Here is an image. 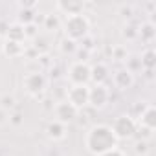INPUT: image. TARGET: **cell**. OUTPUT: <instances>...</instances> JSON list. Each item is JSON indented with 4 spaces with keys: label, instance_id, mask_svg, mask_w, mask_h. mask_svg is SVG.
Instances as JSON below:
<instances>
[{
    "label": "cell",
    "instance_id": "2",
    "mask_svg": "<svg viewBox=\"0 0 156 156\" xmlns=\"http://www.w3.org/2000/svg\"><path fill=\"white\" fill-rule=\"evenodd\" d=\"M61 30L64 31V37L73 41V42H83L88 35H90V20L85 13H79V15H72V17H66L62 20V26Z\"/></svg>",
    "mask_w": 156,
    "mask_h": 156
},
{
    "label": "cell",
    "instance_id": "6",
    "mask_svg": "<svg viewBox=\"0 0 156 156\" xmlns=\"http://www.w3.org/2000/svg\"><path fill=\"white\" fill-rule=\"evenodd\" d=\"M53 116H55V121H59V123H62V125H70V123H73V121H77V118H79V110H77L73 105H70L66 99H62V101H57L55 105H53Z\"/></svg>",
    "mask_w": 156,
    "mask_h": 156
},
{
    "label": "cell",
    "instance_id": "11",
    "mask_svg": "<svg viewBox=\"0 0 156 156\" xmlns=\"http://www.w3.org/2000/svg\"><path fill=\"white\" fill-rule=\"evenodd\" d=\"M110 77V70L105 62H98L94 66H90V83L94 85H105Z\"/></svg>",
    "mask_w": 156,
    "mask_h": 156
},
{
    "label": "cell",
    "instance_id": "27",
    "mask_svg": "<svg viewBox=\"0 0 156 156\" xmlns=\"http://www.w3.org/2000/svg\"><path fill=\"white\" fill-rule=\"evenodd\" d=\"M37 62H41V64H42V68H51V66H53V61L50 59V55H48V53H39Z\"/></svg>",
    "mask_w": 156,
    "mask_h": 156
},
{
    "label": "cell",
    "instance_id": "15",
    "mask_svg": "<svg viewBox=\"0 0 156 156\" xmlns=\"http://www.w3.org/2000/svg\"><path fill=\"white\" fill-rule=\"evenodd\" d=\"M136 28H138V39H141V42L151 44V42L154 41V37H156V26H154V22L143 20V22L138 24Z\"/></svg>",
    "mask_w": 156,
    "mask_h": 156
},
{
    "label": "cell",
    "instance_id": "28",
    "mask_svg": "<svg viewBox=\"0 0 156 156\" xmlns=\"http://www.w3.org/2000/svg\"><path fill=\"white\" fill-rule=\"evenodd\" d=\"M39 28L35 26V24H28V26H24V33H26V39H37V31Z\"/></svg>",
    "mask_w": 156,
    "mask_h": 156
},
{
    "label": "cell",
    "instance_id": "12",
    "mask_svg": "<svg viewBox=\"0 0 156 156\" xmlns=\"http://www.w3.org/2000/svg\"><path fill=\"white\" fill-rule=\"evenodd\" d=\"M55 9L66 17H72V15H79V13H85V4L83 2H73V0H61V2L55 4Z\"/></svg>",
    "mask_w": 156,
    "mask_h": 156
},
{
    "label": "cell",
    "instance_id": "7",
    "mask_svg": "<svg viewBox=\"0 0 156 156\" xmlns=\"http://www.w3.org/2000/svg\"><path fill=\"white\" fill-rule=\"evenodd\" d=\"M70 105H73L77 110H85L88 107V87L83 85H73L66 90V98H64Z\"/></svg>",
    "mask_w": 156,
    "mask_h": 156
},
{
    "label": "cell",
    "instance_id": "23",
    "mask_svg": "<svg viewBox=\"0 0 156 156\" xmlns=\"http://www.w3.org/2000/svg\"><path fill=\"white\" fill-rule=\"evenodd\" d=\"M0 107H2L6 112H13L15 110V107H17V99L13 98V96H2L0 98Z\"/></svg>",
    "mask_w": 156,
    "mask_h": 156
},
{
    "label": "cell",
    "instance_id": "10",
    "mask_svg": "<svg viewBox=\"0 0 156 156\" xmlns=\"http://www.w3.org/2000/svg\"><path fill=\"white\" fill-rule=\"evenodd\" d=\"M46 138L50 140V141H62L64 138H66V134H68V129H66V125H62V123H59V121H50L48 125H46Z\"/></svg>",
    "mask_w": 156,
    "mask_h": 156
},
{
    "label": "cell",
    "instance_id": "21",
    "mask_svg": "<svg viewBox=\"0 0 156 156\" xmlns=\"http://www.w3.org/2000/svg\"><path fill=\"white\" fill-rule=\"evenodd\" d=\"M127 59H129V51H127L125 46L118 44V46L112 48V61H116V62H125Z\"/></svg>",
    "mask_w": 156,
    "mask_h": 156
},
{
    "label": "cell",
    "instance_id": "3",
    "mask_svg": "<svg viewBox=\"0 0 156 156\" xmlns=\"http://www.w3.org/2000/svg\"><path fill=\"white\" fill-rule=\"evenodd\" d=\"M22 87L24 90L28 92V96L35 98V99H41L48 88V79H46V75L37 70V72H28L24 77H22Z\"/></svg>",
    "mask_w": 156,
    "mask_h": 156
},
{
    "label": "cell",
    "instance_id": "26",
    "mask_svg": "<svg viewBox=\"0 0 156 156\" xmlns=\"http://www.w3.org/2000/svg\"><path fill=\"white\" fill-rule=\"evenodd\" d=\"M11 125H15V127H20L22 123H24V114L22 112H19V110H13V112H9V119H8Z\"/></svg>",
    "mask_w": 156,
    "mask_h": 156
},
{
    "label": "cell",
    "instance_id": "32",
    "mask_svg": "<svg viewBox=\"0 0 156 156\" xmlns=\"http://www.w3.org/2000/svg\"><path fill=\"white\" fill-rule=\"evenodd\" d=\"M2 48H4V39H2V35H0V55H2Z\"/></svg>",
    "mask_w": 156,
    "mask_h": 156
},
{
    "label": "cell",
    "instance_id": "17",
    "mask_svg": "<svg viewBox=\"0 0 156 156\" xmlns=\"http://www.w3.org/2000/svg\"><path fill=\"white\" fill-rule=\"evenodd\" d=\"M140 64L145 72H152L154 66H156V51L152 48L143 50V53L140 55Z\"/></svg>",
    "mask_w": 156,
    "mask_h": 156
},
{
    "label": "cell",
    "instance_id": "19",
    "mask_svg": "<svg viewBox=\"0 0 156 156\" xmlns=\"http://www.w3.org/2000/svg\"><path fill=\"white\" fill-rule=\"evenodd\" d=\"M77 50H79V44H77V42H73V41H70L66 37H62L59 41V51L62 55H73Z\"/></svg>",
    "mask_w": 156,
    "mask_h": 156
},
{
    "label": "cell",
    "instance_id": "25",
    "mask_svg": "<svg viewBox=\"0 0 156 156\" xmlns=\"http://www.w3.org/2000/svg\"><path fill=\"white\" fill-rule=\"evenodd\" d=\"M136 136H138V140H145V141H151V140H152V136H154V130H151V129H145V127H140V125H138Z\"/></svg>",
    "mask_w": 156,
    "mask_h": 156
},
{
    "label": "cell",
    "instance_id": "5",
    "mask_svg": "<svg viewBox=\"0 0 156 156\" xmlns=\"http://www.w3.org/2000/svg\"><path fill=\"white\" fill-rule=\"evenodd\" d=\"M68 81L70 85H83V87H88L90 83V64L87 61H75L68 66Z\"/></svg>",
    "mask_w": 156,
    "mask_h": 156
},
{
    "label": "cell",
    "instance_id": "4",
    "mask_svg": "<svg viewBox=\"0 0 156 156\" xmlns=\"http://www.w3.org/2000/svg\"><path fill=\"white\" fill-rule=\"evenodd\" d=\"M110 129L116 134L118 141H121V140H130V138L136 136L138 123H136V119H134L132 114H121V116H118L114 119V123L110 125Z\"/></svg>",
    "mask_w": 156,
    "mask_h": 156
},
{
    "label": "cell",
    "instance_id": "30",
    "mask_svg": "<svg viewBox=\"0 0 156 156\" xmlns=\"http://www.w3.org/2000/svg\"><path fill=\"white\" fill-rule=\"evenodd\" d=\"M8 119H9V112H6L2 107H0V127L6 125V123H8Z\"/></svg>",
    "mask_w": 156,
    "mask_h": 156
},
{
    "label": "cell",
    "instance_id": "20",
    "mask_svg": "<svg viewBox=\"0 0 156 156\" xmlns=\"http://www.w3.org/2000/svg\"><path fill=\"white\" fill-rule=\"evenodd\" d=\"M19 24H22V26L35 24V9H20L19 11Z\"/></svg>",
    "mask_w": 156,
    "mask_h": 156
},
{
    "label": "cell",
    "instance_id": "22",
    "mask_svg": "<svg viewBox=\"0 0 156 156\" xmlns=\"http://www.w3.org/2000/svg\"><path fill=\"white\" fill-rule=\"evenodd\" d=\"M121 37L127 41H136L138 39V28L134 24H125L121 30Z\"/></svg>",
    "mask_w": 156,
    "mask_h": 156
},
{
    "label": "cell",
    "instance_id": "1",
    "mask_svg": "<svg viewBox=\"0 0 156 156\" xmlns=\"http://www.w3.org/2000/svg\"><path fill=\"white\" fill-rule=\"evenodd\" d=\"M118 138L112 132L110 125L96 123L85 134V147L92 156H101L112 149H118Z\"/></svg>",
    "mask_w": 156,
    "mask_h": 156
},
{
    "label": "cell",
    "instance_id": "14",
    "mask_svg": "<svg viewBox=\"0 0 156 156\" xmlns=\"http://www.w3.org/2000/svg\"><path fill=\"white\" fill-rule=\"evenodd\" d=\"M26 53V46L22 42H15V41H4V48H2V55L9 57V59H20Z\"/></svg>",
    "mask_w": 156,
    "mask_h": 156
},
{
    "label": "cell",
    "instance_id": "9",
    "mask_svg": "<svg viewBox=\"0 0 156 156\" xmlns=\"http://www.w3.org/2000/svg\"><path fill=\"white\" fill-rule=\"evenodd\" d=\"M112 85H114V88H118L119 92H125V90L132 88V85H134V73H130L127 68L116 70L114 75H112Z\"/></svg>",
    "mask_w": 156,
    "mask_h": 156
},
{
    "label": "cell",
    "instance_id": "8",
    "mask_svg": "<svg viewBox=\"0 0 156 156\" xmlns=\"http://www.w3.org/2000/svg\"><path fill=\"white\" fill-rule=\"evenodd\" d=\"M108 99H110V90L107 88V85L88 87V107H92L94 110L105 108Z\"/></svg>",
    "mask_w": 156,
    "mask_h": 156
},
{
    "label": "cell",
    "instance_id": "13",
    "mask_svg": "<svg viewBox=\"0 0 156 156\" xmlns=\"http://www.w3.org/2000/svg\"><path fill=\"white\" fill-rule=\"evenodd\" d=\"M136 123L140 127H145V129L154 130L156 129V108L152 105H145V108L141 110V114L136 118Z\"/></svg>",
    "mask_w": 156,
    "mask_h": 156
},
{
    "label": "cell",
    "instance_id": "31",
    "mask_svg": "<svg viewBox=\"0 0 156 156\" xmlns=\"http://www.w3.org/2000/svg\"><path fill=\"white\" fill-rule=\"evenodd\" d=\"M101 156H127V154L118 147V149H112V151H108V152H105V154H101Z\"/></svg>",
    "mask_w": 156,
    "mask_h": 156
},
{
    "label": "cell",
    "instance_id": "29",
    "mask_svg": "<svg viewBox=\"0 0 156 156\" xmlns=\"http://www.w3.org/2000/svg\"><path fill=\"white\" fill-rule=\"evenodd\" d=\"M119 13L123 15V17H132V6H127V4H123L121 8H119Z\"/></svg>",
    "mask_w": 156,
    "mask_h": 156
},
{
    "label": "cell",
    "instance_id": "16",
    "mask_svg": "<svg viewBox=\"0 0 156 156\" xmlns=\"http://www.w3.org/2000/svg\"><path fill=\"white\" fill-rule=\"evenodd\" d=\"M6 39L8 41H15V42H26V33H24V26L19 24V22H13L8 26V31H6Z\"/></svg>",
    "mask_w": 156,
    "mask_h": 156
},
{
    "label": "cell",
    "instance_id": "18",
    "mask_svg": "<svg viewBox=\"0 0 156 156\" xmlns=\"http://www.w3.org/2000/svg\"><path fill=\"white\" fill-rule=\"evenodd\" d=\"M61 26H62V20H61L59 13H46V15H44V19H42V28H44L46 31H57V30H61Z\"/></svg>",
    "mask_w": 156,
    "mask_h": 156
},
{
    "label": "cell",
    "instance_id": "24",
    "mask_svg": "<svg viewBox=\"0 0 156 156\" xmlns=\"http://www.w3.org/2000/svg\"><path fill=\"white\" fill-rule=\"evenodd\" d=\"M149 151H151L149 141H145V140H138V141L134 143V152H136V156H147Z\"/></svg>",
    "mask_w": 156,
    "mask_h": 156
}]
</instances>
